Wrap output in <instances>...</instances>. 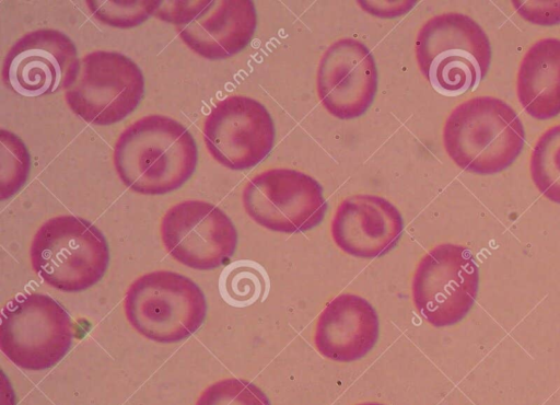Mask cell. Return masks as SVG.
Segmentation results:
<instances>
[{"mask_svg": "<svg viewBox=\"0 0 560 405\" xmlns=\"http://www.w3.org/2000/svg\"><path fill=\"white\" fill-rule=\"evenodd\" d=\"M198 148L178 120L160 114L143 116L118 136L113 163L120 181L141 195H164L194 174Z\"/></svg>", "mask_w": 560, "mask_h": 405, "instance_id": "cell-1", "label": "cell"}, {"mask_svg": "<svg viewBox=\"0 0 560 405\" xmlns=\"http://www.w3.org/2000/svg\"><path fill=\"white\" fill-rule=\"evenodd\" d=\"M442 137L447 155L459 169L488 175L508 169L517 159L525 129L506 102L476 96L451 112Z\"/></svg>", "mask_w": 560, "mask_h": 405, "instance_id": "cell-2", "label": "cell"}, {"mask_svg": "<svg viewBox=\"0 0 560 405\" xmlns=\"http://www.w3.org/2000/svg\"><path fill=\"white\" fill-rule=\"evenodd\" d=\"M415 55L422 76L444 96L474 91L491 63V44L470 16L445 12L430 18L419 30Z\"/></svg>", "mask_w": 560, "mask_h": 405, "instance_id": "cell-3", "label": "cell"}, {"mask_svg": "<svg viewBox=\"0 0 560 405\" xmlns=\"http://www.w3.org/2000/svg\"><path fill=\"white\" fill-rule=\"evenodd\" d=\"M30 258L33 270L50 287L80 292L96 285L109 262L107 241L91 221L62 215L35 232Z\"/></svg>", "mask_w": 560, "mask_h": 405, "instance_id": "cell-4", "label": "cell"}, {"mask_svg": "<svg viewBox=\"0 0 560 405\" xmlns=\"http://www.w3.org/2000/svg\"><path fill=\"white\" fill-rule=\"evenodd\" d=\"M124 311L141 336L172 344L188 338L201 326L207 302L202 290L187 276L155 270L131 282L124 298Z\"/></svg>", "mask_w": 560, "mask_h": 405, "instance_id": "cell-5", "label": "cell"}, {"mask_svg": "<svg viewBox=\"0 0 560 405\" xmlns=\"http://www.w3.org/2000/svg\"><path fill=\"white\" fill-rule=\"evenodd\" d=\"M74 336L68 312L51 297L20 294L3 306L0 349L15 366L40 371L57 364Z\"/></svg>", "mask_w": 560, "mask_h": 405, "instance_id": "cell-6", "label": "cell"}, {"mask_svg": "<svg viewBox=\"0 0 560 405\" xmlns=\"http://www.w3.org/2000/svg\"><path fill=\"white\" fill-rule=\"evenodd\" d=\"M479 289V268L466 246L443 243L419 261L411 284L412 301L434 327L452 326L468 314Z\"/></svg>", "mask_w": 560, "mask_h": 405, "instance_id": "cell-7", "label": "cell"}, {"mask_svg": "<svg viewBox=\"0 0 560 405\" xmlns=\"http://www.w3.org/2000/svg\"><path fill=\"white\" fill-rule=\"evenodd\" d=\"M144 93V77L128 56L95 50L81 58L75 83L65 92L69 108L84 121L114 125L130 115Z\"/></svg>", "mask_w": 560, "mask_h": 405, "instance_id": "cell-8", "label": "cell"}, {"mask_svg": "<svg viewBox=\"0 0 560 405\" xmlns=\"http://www.w3.org/2000/svg\"><path fill=\"white\" fill-rule=\"evenodd\" d=\"M243 207L260 227L281 233L306 232L327 211L322 185L294 169L276 167L258 173L245 185Z\"/></svg>", "mask_w": 560, "mask_h": 405, "instance_id": "cell-9", "label": "cell"}, {"mask_svg": "<svg viewBox=\"0 0 560 405\" xmlns=\"http://www.w3.org/2000/svg\"><path fill=\"white\" fill-rule=\"evenodd\" d=\"M81 68L72 39L55 28L22 35L5 54L1 78L4 85L24 97L68 91Z\"/></svg>", "mask_w": 560, "mask_h": 405, "instance_id": "cell-10", "label": "cell"}, {"mask_svg": "<svg viewBox=\"0 0 560 405\" xmlns=\"http://www.w3.org/2000/svg\"><path fill=\"white\" fill-rule=\"evenodd\" d=\"M160 234L166 252L178 263L197 270L226 264L237 246V231L218 206L199 199L173 205L164 213Z\"/></svg>", "mask_w": 560, "mask_h": 405, "instance_id": "cell-11", "label": "cell"}, {"mask_svg": "<svg viewBox=\"0 0 560 405\" xmlns=\"http://www.w3.org/2000/svg\"><path fill=\"white\" fill-rule=\"evenodd\" d=\"M202 136L209 154L218 163L242 171L268 155L276 129L262 103L246 95H230L212 106L203 121Z\"/></svg>", "mask_w": 560, "mask_h": 405, "instance_id": "cell-12", "label": "cell"}, {"mask_svg": "<svg viewBox=\"0 0 560 405\" xmlns=\"http://www.w3.org/2000/svg\"><path fill=\"white\" fill-rule=\"evenodd\" d=\"M378 73L372 51L362 42L343 37L324 51L316 73L323 107L338 119L362 116L372 105Z\"/></svg>", "mask_w": 560, "mask_h": 405, "instance_id": "cell-13", "label": "cell"}, {"mask_svg": "<svg viewBox=\"0 0 560 405\" xmlns=\"http://www.w3.org/2000/svg\"><path fill=\"white\" fill-rule=\"evenodd\" d=\"M404 231L399 210L386 198L357 194L345 198L331 219L335 244L359 258H375L389 253Z\"/></svg>", "mask_w": 560, "mask_h": 405, "instance_id": "cell-14", "label": "cell"}, {"mask_svg": "<svg viewBox=\"0 0 560 405\" xmlns=\"http://www.w3.org/2000/svg\"><path fill=\"white\" fill-rule=\"evenodd\" d=\"M380 335L378 315L373 305L354 293H341L320 312L314 333L317 351L338 362L363 358Z\"/></svg>", "mask_w": 560, "mask_h": 405, "instance_id": "cell-15", "label": "cell"}, {"mask_svg": "<svg viewBox=\"0 0 560 405\" xmlns=\"http://www.w3.org/2000/svg\"><path fill=\"white\" fill-rule=\"evenodd\" d=\"M257 12L253 1H214L195 21L176 26L182 42L196 55L219 60L241 53L253 39Z\"/></svg>", "mask_w": 560, "mask_h": 405, "instance_id": "cell-16", "label": "cell"}, {"mask_svg": "<svg viewBox=\"0 0 560 405\" xmlns=\"http://www.w3.org/2000/svg\"><path fill=\"white\" fill-rule=\"evenodd\" d=\"M516 93L525 112L545 120L560 114V39L545 37L525 53L517 71Z\"/></svg>", "mask_w": 560, "mask_h": 405, "instance_id": "cell-17", "label": "cell"}, {"mask_svg": "<svg viewBox=\"0 0 560 405\" xmlns=\"http://www.w3.org/2000/svg\"><path fill=\"white\" fill-rule=\"evenodd\" d=\"M530 175L547 199L560 204V124L548 128L530 154Z\"/></svg>", "mask_w": 560, "mask_h": 405, "instance_id": "cell-18", "label": "cell"}, {"mask_svg": "<svg viewBox=\"0 0 560 405\" xmlns=\"http://www.w3.org/2000/svg\"><path fill=\"white\" fill-rule=\"evenodd\" d=\"M31 157L23 140L14 132L0 129V198L8 199L26 183Z\"/></svg>", "mask_w": 560, "mask_h": 405, "instance_id": "cell-19", "label": "cell"}, {"mask_svg": "<svg viewBox=\"0 0 560 405\" xmlns=\"http://www.w3.org/2000/svg\"><path fill=\"white\" fill-rule=\"evenodd\" d=\"M222 297L236 306H246L261 300L268 287V275L258 264L238 262L222 274Z\"/></svg>", "mask_w": 560, "mask_h": 405, "instance_id": "cell-20", "label": "cell"}, {"mask_svg": "<svg viewBox=\"0 0 560 405\" xmlns=\"http://www.w3.org/2000/svg\"><path fill=\"white\" fill-rule=\"evenodd\" d=\"M92 15L101 23L132 28L147 21L159 10L162 1H85Z\"/></svg>", "mask_w": 560, "mask_h": 405, "instance_id": "cell-21", "label": "cell"}, {"mask_svg": "<svg viewBox=\"0 0 560 405\" xmlns=\"http://www.w3.org/2000/svg\"><path fill=\"white\" fill-rule=\"evenodd\" d=\"M195 405H271L264 391L250 381L228 378L207 386Z\"/></svg>", "mask_w": 560, "mask_h": 405, "instance_id": "cell-22", "label": "cell"}, {"mask_svg": "<svg viewBox=\"0 0 560 405\" xmlns=\"http://www.w3.org/2000/svg\"><path fill=\"white\" fill-rule=\"evenodd\" d=\"M214 1H162L155 18L183 26L191 23L205 13Z\"/></svg>", "mask_w": 560, "mask_h": 405, "instance_id": "cell-23", "label": "cell"}, {"mask_svg": "<svg viewBox=\"0 0 560 405\" xmlns=\"http://www.w3.org/2000/svg\"><path fill=\"white\" fill-rule=\"evenodd\" d=\"M512 4L523 19L534 24L560 23V1H512Z\"/></svg>", "mask_w": 560, "mask_h": 405, "instance_id": "cell-24", "label": "cell"}, {"mask_svg": "<svg viewBox=\"0 0 560 405\" xmlns=\"http://www.w3.org/2000/svg\"><path fill=\"white\" fill-rule=\"evenodd\" d=\"M355 405H386V404H382V403H378V402H364V403H359V404H355Z\"/></svg>", "mask_w": 560, "mask_h": 405, "instance_id": "cell-25", "label": "cell"}]
</instances>
